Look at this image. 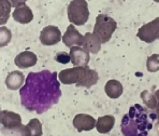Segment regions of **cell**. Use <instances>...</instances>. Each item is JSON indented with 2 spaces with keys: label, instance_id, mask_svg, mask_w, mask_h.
<instances>
[{
  "label": "cell",
  "instance_id": "1",
  "mask_svg": "<svg viewBox=\"0 0 159 136\" xmlns=\"http://www.w3.org/2000/svg\"><path fill=\"white\" fill-rule=\"evenodd\" d=\"M20 103L29 111L41 114L59 102L61 96L57 72L42 70L29 72L25 84L20 90Z\"/></svg>",
  "mask_w": 159,
  "mask_h": 136
},
{
  "label": "cell",
  "instance_id": "2",
  "mask_svg": "<svg viewBox=\"0 0 159 136\" xmlns=\"http://www.w3.org/2000/svg\"><path fill=\"white\" fill-rule=\"evenodd\" d=\"M155 119V112H149L140 104H135L121 119V133L124 136H149Z\"/></svg>",
  "mask_w": 159,
  "mask_h": 136
},
{
  "label": "cell",
  "instance_id": "3",
  "mask_svg": "<svg viewBox=\"0 0 159 136\" xmlns=\"http://www.w3.org/2000/svg\"><path fill=\"white\" fill-rule=\"evenodd\" d=\"M58 80L64 84H75L79 88H92L99 80V75L89 67H73L58 74Z\"/></svg>",
  "mask_w": 159,
  "mask_h": 136
},
{
  "label": "cell",
  "instance_id": "4",
  "mask_svg": "<svg viewBox=\"0 0 159 136\" xmlns=\"http://www.w3.org/2000/svg\"><path fill=\"white\" fill-rule=\"evenodd\" d=\"M116 28H117V23L114 18L107 14H99L96 17V24L93 26V34L101 41V43H107L112 38Z\"/></svg>",
  "mask_w": 159,
  "mask_h": 136
},
{
  "label": "cell",
  "instance_id": "5",
  "mask_svg": "<svg viewBox=\"0 0 159 136\" xmlns=\"http://www.w3.org/2000/svg\"><path fill=\"white\" fill-rule=\"evenodd\" d=\"M89 10L85 0H72L68 6V20L72 25L82 26L88 21Z\"/></svg>",
  "mask_w": 159,
  "mask_h": 136
},
{
  "label": "cell",
  "instance_id": "6",
  "mask_svg": "<svg viewBox=\"0 0 159 136\" xmlns=\"http://www.w3.org/2000/svg\"><path fill=\"white\" fill-rule=\"evenodd\" d=\"M137 36L140 40L146 42V43H152L159 39V17H156L152 22L140 27Z\"/></svg>",
  "mask_w": 159,
  "mask_h": 136
},
{
  "label": "cell",
  "instance_id": "7",
  "mask_svg": "<svg viewBox=\"0 0 159 136\" xmlns=\"http://www.w3.org/2000/svg\"><path fill=\"white\" fill-rule=\"evenodd\" d=\"M0 121L4 129L10 131H20L22 132L24 125L22 124V117L18 114L9 110H1Z\"/></svg>",
  "mask_w": 159,
  "mask_h": 136
},
{
  "label": "cell",
  "instance_id": "8",
  "mask_svg": "<svg viewBox=\"0 0 159 136\" xmlns=\"http://www.w3.org/2000/svg\"><path fill=\"white\" fill-rule=\"evenodd\" d=\"M62 39L60 29L57 26L48 25L40 32V41L43 46H54Z\"/></svg>",
  "mask_w": 159,
  "mask_h": 136
},
{
  "label": "cell",
  "instance_id": "9",
  "mask_svg": "<svg viewBox=\"0 0 159 136\" xmlns=\"http://www.w3.org/2000/svg\"><path fill=\"white\" fill-rule=\"evenodd\" d=\"M71 63L74 67H87L90 61V55L82 46H73L70 49Z\"/></svg>",
  "mask_w": 159,
  "mask_h": 136
},
{
  "label": "cell",
  "instance_id": "10",
  "mask_svg": "<svg viewBox=\"0 0 159 136\" xmlns=\"http://www.w3.org/2000/svg\"><path fill=\"white\" fill-rule=\"evenodd\" d=\"M84 40V36L80 34V32L74 27V25L70 24L68 26L66 32L62 36V42L68 48H73V46H82Z\"/></svg>",
  "mask_w": 159,
  "mask_h": 136
},
{
  "label": "cell",
  "instance_id": "11",
  "mask_svg": "<svg viewBox=\"0 0 159 136\" xmlns=\"http://www.w3.org/2000/svg\"><path fill=\"white\" fill-rule=\"evenodd\" d=\"M96 120L93 117L86 114H79L73 119V126L78 130V132L83 131H92L96 128Z\"/></svg>",
  "mask_w": 159,
  "mask_h": 136
},
{
  "label": "cell",
  "instance_id": "12",
  "mask_svg": "<svg viewBox=\"0 0 159 136\" xmlns=\"http://www.w3.org/2000/svg\"><path fill=\"white\" fill-rule=\"evenodd\" d=\"M13 18L15 22L20 23V24H28L34 20V13H32L31 9L26 4V2L22 1L20 6L14 9Z\"/></svg>",
  "mask_w": 159,
  "mask_h": 136
},
{
  "label": "cell",
  "instance_id": "13",
  "mask_svg": "<svg viewBox=\"0 0 159 136\" xmlns=\"http://www.w3.org/2000/svg\"><path fill=\"white\" fill-rule=\"evenodd\" d=\"M37 61H38V57L34 52L24 51V52L16 55L14 63L20 69H26V68L34 66L37 64Z\"/></svg>",
  "mask_w": 159,
  "mask_h": 136
},
{
  "label": "cell",
  "instance_id": "14",
  "mask_svg": "<svg viewBox=\"0 0 159 136\" xmlns=\"http://www.w3.org/2000/svg\"><path fill=\"white\" fill-rule=\"evenodd\" d=\"M25 80V76L22 71L20 70H14V71H11L10 74L7 76L6 78V86L11 91H15V90H20L23 88V84Z\"/></svg>",
  "mask_w": 159,
  "mask_h": 136
},
{
  "label": "cell",
  "instance_id": "15",
  "mask_svg": "<svg viewBox=\"0 0 159 136\" xmlns=\"http://www.w3.org/2000/svg\"><path fill=\"white\" fill-rule=\"evenodd\" d=\"M83 49H85L88 53L97 54L101 49V41L97 38L92 32H86L84 35V40L82 44Z\"/></svg>",
  "mask_w": 159,
  "mask_h": 136
},
{
  "label": "cell",
  "instance_id": "16",
  "mask_svg": "<svg viewBox=\"0 0 159 136\" xmlns=\"http://www.w3.org/2000/svg\"><path fill=\"white\" fill-rule=\"evenodd\" d=\"M22 136H42V123L37 118H34L24 125Z\"/></svg>",
  "mask_w": 159,
  "mask_h": 136
},
{
  "label": "cell",
  "instance_id": "17",
  "mask_svg": "<svg viewBox=\"0 0 159 136\" xmlns=\"http://www.w3.org/2000/svg\"><path fill=\"white\" fill-rule=\"evenodd\" d=\"M115 124V118L113 116H102L97 119L96 122V129L101 134H107L112 129L114 128Z\"/></svg>",
  "mask_w": 159,
  "mask_h": 136
},
{
  "label": "cell",
  "instance_id": "18",
  "mask_svg": "<svg viewBox=\"0 0 159 136\" xmlns=\"http://www.w3.org/2000/svg\"><path fill=\"white\" fill-rule=\"evenodd\" d=\"M104 91H106V94L109 96L110 98H118L119 96H121L124 92V89L121 83L115 79H112V80H109L104 85Z\"/></svg>",
  "mask_w": 159,
  "mask_h": 136
},
{
  "label": "cell",
  "instance_id": "19",
  "mask_svg": "<svg viewBox=\"0 0 159 136\" xmlns=\"http://www.w3.org/2000/svg\"><path fill=\"white\" fill-rule=\"evenodd\" d=\"M141 100H143V103L145 104V106L151 110H155L156 106H157L158 100L156 98L155 94L151 93L149 91H143L141 93Z\"/></svg>",
  "mask_w": 159,
  "mask_h": 136
},
{
  "label": "cell",
  "instance_id": "20",
  "mask_svg": "<svg viewBox=\"0 0 159 136\" xmlns=\"http://www.w3.org/2000/svg\"><path fill=\"white\" fill-rule=\"evenodd\" d=\"M0 4H1V20H0V24L3 25V24H6L9 20V15H10L12 4H11V2L8 1V0H1Z\"/></svg>",
  "mask_w": 159,
  "mask_h": 136
},
{
  "label": "cell",
  "instance_id": "21",
  "mask_svg": "<svg viewBox=\"0 0 159 136\" xmlns=\"http://www.w3.org/2000/svg\"><path fill=\"white\" fill-rule=\"evenodd\" d=\"M146 68L149 72H157L159 70V54H153L147 57Z\"/></svg>",
  "mask_w": 159,
  "mask_h": 136
},
{
  "label": "cell",
  "instance_id": "22",
  "mask_svg": "<svg viewBox=\"0 0 159 136\" xmlns=\"http://www.w3.org/2000/svg\"><path fill=\"white\" fill-rule=\"evenodd\" d=\"M0 37H1V48H3L4 46L9 43L11 41V38H12V32L9 28L4 27V26H1L0 28Z\"/></svg>",
  "mask_w": 159,
  "mask_h": 136
},
{
  "label": "cell",
  "instance_id": "23",
  "mask_svg": "<svg viewBox=\"0 0 159 136\" xmlns=\"http://www.w3.org/2000/svg\"><path fill=\"white\" fill-rule=\"evenodd\" d=\"M55 60L57 61L60 64H68L69 62H71V57H70V54H68L66 52H59L57 53L55 56Z\"/></svg>",
  "mask_w": 159,
  "mask_h": 136
},
{
  "label": "cell",
  "instance_id": "24",
  "mask_svg": "<svg viewBox=\"0 0 159 136\" xmlns=\"http://www.w3.org/2000/svg\"><path fill=\"white\" fill-rule=\"evenodd\" d=\"M154 112H155V114H156V119H157V123L159 124V100H158V103H157V106H156L155 110H154Z\"/></svg>",
  "mask_w": 159,
  "mask_h": 136
},
{
  "label": "cell",
  "instance_id": "25",
  "mask_svg": "<svg viewBox=\"0 0 159 136\" xmlns=\"http://www.w3.org/2000/svg\"><path fill=\"white\" fill-rule=\"evenodd\" d=\"M155 96H156V98H157V100H159V89L155 92Z\"/></svg>",
  "mask_w": 159,
  "mask_h": 136
}]
</instances>
